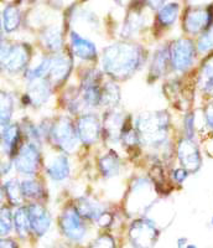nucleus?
Masks as SVG:
<instances>
[{"instance_id": "obj_39", "label": "nucleus", "mask_w": 213, "mask_h": 248, "mask_svg": "<svg viewBox=\"0 0 213 248\" xmlns=\"http://www.w3.org/2000/svg\"><path fill=\"white\" fill-rule=\"evenodd\" d=\"M190 175V171L186 170L185 168H179V169H174L171 172V178L175 183L177 184H183L186 179L188 178Z\"/></svg>"}, {"instance_id": "obj_44", "label": "nucleus", "mask_w": 213, "mask_h": 248, "mask_svg": "<svg viewBox=\"0 0 213 248\" xmlns=\"http://www.w3.org/2000/svg\"><path fill=\"white\" fill-rule=\"evenodd\" d=\"M186 243H187V238H185V237H181V238L177 240V246H179V248H185Z\"/></svg>"}, {"instance_id": "obj_4", "label": "nucleus", "mask_w": 213, "mask_h": 248, "mask_svg": "<svg viewBox=\"0 0 213 248\" xmlns=\"http://www.w3.org/2000/svg\"><path fill=\"white\" fill-rule=\"evenodd\" d=\"M170 62L174 70L185 72L194 65L197 55V47L190 39H179L170 46Z\"/></svg>"}, {"instance_id": "obj_42", "label": "nucleus", "mask_w": 213, "mask_h": 248, "mask_svg": "<svg viewBox=\"0 0 213 248\" xmlns=\"http://www.w3.org/2000/svg\"><path fill=\"white\" fill-rule=\"evenodd\" d=\"M97 222H98V225L102 226V227L109 226V223L112 222V216H110L109 214H106V212H104V214L99 217Z\"/></svg>"}, {"instance_id": "obj_43", "label": "nucleus", "mask_w": 213, "mask_h": 248, "mask_svg": "<svg viewBox=\"0 0 213 248\" xmlns=\"http://www.w3.org/2000/svg\"><path fill=\"white\" fill-rule=\"evenodd\" d=\"M0 248H17V246L13 240H1Z\"/></svg>"}, {"instance_id": "obj_11", "label": "nucleus", "mask_w": 213, "mask_h": 248, "mask_svg": "<svg viewBox=\"0 0 213 248\" xmlns=\"http://www.w3.org/2000/svg\"><path fill=\"white\" fill-rule=\"evenodd\" d=\"M76 129L79 140L86 145H92L101 136V122L94 114H84L77 121Z\"/></svg>"}, {"instance_id": "obj_33", "label": "nucleus", "mask_w": 213, "mask_h": 248, "mask_svg": "<svg viewBox=\"0 0 213 248\" xmlns=\"http://www.w3.org/2000/svg\"><path fill=\"white\" fill-rule=\"evenodd\" d=\"M50 70H51V59L50 57H46V59H44L41 62H40L36 67L29 68V70L26 71V74H25L26 78H28L30 82L36 81V79H40V78H44V77L50 72Z\"/></svg>"}, {"instance_id": "obj_17", "label": "nucleus", "mask_w": 213, "mask_h": 248, "mask_svg": "<svg viewBox=\"0 0 213 248\" xmlns=\"http://www.w3.org/2000/svg\"><path fill=\"white\" fill-rule=\"evenodd\" d=\"M46 172L52 180L62 181L70 175V161L66 155H56L46 165Z\"/></svg>"}, {"instance_id": "obj_15", "label": "nucleus", "mask_w": 213, "mask_h": 248, "mask_svg": "<svg viewBox=\"0 0 213 248\" xmlns=\"http://www.w3.org/2000/svg\"><path fill=\"white\" fill-rule=\"evenodd\" d=\"M71 47L75 56L78 59L86 60V61H92L97 59V47L92 41L88 39L82 37L76 31H71Z\"/></svg>"}, {"instance_id": "obj_20", "label": "nucleus", "mask_w": 213, "mask_h": 248, "mask_svg": "<svg viewBox=\"0 0 213 248\" xmlns=\"http://www.w3.org/2000/svg\"><path fill=\"white\" fill-rule=\"evenodd\" d=\"M72 68V61L65 55H59L51 59L50 75L56 82L65 81Z\"/></svg>"}, {"instance_id": "obj_10", "label": "nucleus", "mask_w": 213, "mask_h": 248, "mask_svg": "<svg viewBox=\"0 0 213 248\" xmlns=\"http://www.w3.org/2000/svg\"><path fill=\"white\" fill-rule=\"evenodd\" d=\"M62 232L72 241H81L86 233V227L82 221V216L76 207H68L60 218Z\"/></svg>"}, {"instance_id": "obj_12", "label": "nucleus", "mask_w": 213, "mask_h": 248, "mask_svg": "<svg viewBox=\"0 0 213 248\" xmlns=\"http://www.w3.org/2000/svg\"><path fill=\"white\" fill-rule=\"evenodd\" d=\"M99 79L101 75L98 71H90L83 77L81 87V96L83 102L90 107H95L102 103V90L99 88Z\"/></svg>"}, {"instance_id": "obj_29", "label": "nucleus", "mask_w": 213, "mask_h": 248, "mask_svg": "<svg viewBox=\"0 0 213 248\" xmlns=\"http://www.w3.org/2000/svg\"><path fill=\"white\" fill-rule=\"evenodd\" d=\"M14 225L16 232L20 237H25L28 234L29 230L31 229L30 220H29V214L26 207H19L14 214Z\"/></svg>"}, {"instance_id": "obj_31", "label": "nucleus", "mask_w": 213, "mask_h": 248, "mask_svg": "<svg viewBox=\"0 0 213 248\" xmlns=\"http://www.w3.org/2000/svg\"><path fill=\"white\" fill-rule=\"evenodd\" d=\"M144 25V19L140 14L137 12H133L128 15L125 20V24H124L123 28V35H125V37H129L130 35L135 34L137 31L140 30Z\"/></svg>"}, {"instance_id": "obj_1", "label": "nucleus", "mask_w": 213, "mask_h": 248, "mask_svg": "<svg viewBox=\"0 0 213 248\" xmlns=\"http://www.w3.org/2000/svg\"><path fill=\"white\" fill-rule=\"evenodd\" d=\"M144 50L137 45L117 43L103 51V68L114 78L130 77L144 61Z\"/></svg>"}, {"instance_id": "obj_25", "label": "nucleus", "mask_w": 213, "mask_h": 248, "mask_svg": "<svg viewBox=\"0 0 213 248\" xmlns=\"http://www.w3.org/2000/svg\"><path fill=\"white\" fill-rule=\"evenodd\" d=\"M42 43L47 50L53 51V52L61 50L63 45V39H62V32L60 28L50 26L46 29L42 34Z\"/></svg>"}, {"instance_id": "obj_47", "label": "nucleus", "mask_w": 213, "mask_h": 248, "mask_svg": "<svg viewBox=\"0 0 213 248\" xmlns=\"http://www.w3.org/2000/svg\"><path fill=\"white\" fill-rule=\"evenodd\" d=\"M211 223H212V226H213V216H212V218H211Z\"/></svg>"}, {"instance_id": "obj_37", "label": "nucleus", "mask_w": 213, "mask_h": 248, "mask_svg": "<svg viewBox=\"0 0 213 248\" xmlns=\"http://www.w3.org/2000/svg\"><path fill=\"white\" fill-rule=\"evenodd\" d=\"M88 248H114V241L108 234H103L97 238Z\"/></svg>"}, {"instance_id": "obj_18", "label": "nucleus", "mask_w": 213, "mask_h": 248, "mask_svg": "<svg viewBox=\"0 0 213 248\" xmlns=\"http://www.w3.org/2000/svg\"><path fill=\"white\" fill-rule=\"evenodd\" d=\"M124 122H125V118L122 116V113L115 112V110H110V112L106 113L104 132L108 136V138L112 139V140H121Z\"/></svg>"}, {"instance_id": "obj_27", "label": "nucleus", "mask_w": 213, "mask_h": 248, "mask_svg": "<svg viewBox=\"0 0 213 248\" xmlns=\"http://www.w3.org/2000/svg\"><path fill=\"white\" fill-rule=\"evenodd\" d=\"M121 101V91L119 87L113 82L106 83L102 90V105L108 107H115Z\"/></svg>"}, {"instance_id": "obj_2", "label": "nucleus", "mask_w": 213, "mask_h": 248, "mask_svg": "<svg viewBox=\"0 0 213 248\" xmlns=\"http://www.w3.org/2000/svg\"><path fill=\"white\" fill-rule=\"evenodd\" d=\"M168 123L170 119L167 113L160 110L139 117L135 123V128L140 134L143 143L156 147L166 140Z\"/></svg>"}, {"instance_id": "obj_13", "label": "nucleus", "mask_w": 213, "mask_h": 248, "mask_svg": "<svg viewBox=\"0 0 213 248\" xmlns=\"http://www.w3.org/2000/svg\"><path fill=\"white\" fill-rule=\"evenodd\" d=\"M26 209H28L31 230L37 236H44L48 231L51 225V217L48 211L40 203H31Z\"/></svg>"}, {"instance_id": "obj_45", "label": "nucleus", "mask_w": 213, "mask_h": 248, "mask_svg": "<svg viewBox=\"0 0 213 248\" xmlns=\"http://www.w3.org/2000/svg\"><path fill=\"white\" fill-rule=\"evenodd\" d=\"M10 168H12L10 164H3V165H1V174L3 175L8 174V172L10 171Z\"/></svg>"}, {"instance_id": "obj_22", "label": "nucleus", "mask_w": 213, "mask_h": 248, "mask_svg": "<svg viewBox=\"0 0 213 248\" xmlns=\"http://www.w3.org/2000/svg\"><path fill=\"white\" fill-rule=\"evenodd\" d=\"M20 23H21V13H20L19 8L15 5H6L3 10V15H1L3 30L10 34L19 28Z\"/></svg>"}, {"instance_id": "obj_35", "label": "nucleus", "mask_w": 213, "mask_h": 248, "mask_svg": "<svg viewBox=\"0 0 213 248\" xmlns=\"http://www.w3.org/2000/svg\"><path fill=\"white\" fill-rule=\"evenodd\" d=\"M13 222H14V216L12 215V211L9 207L3 206L1 212H0V227H1V236H6L9 232L12 231Z\"/></svg>"}, {"instance_id": "obj_19", "label": "nucleus", "mask_w": 213, "mask_h": 248, "mask_svg": "<svg viewBox=\"0 0 213 248\" xmlns=\"http://www.w3.org/2000/svg\"><path fill=\"white\" fill-rule=\"evenodd\" d=\"M28 94L30 96L32 105L42 106L47 102L51 94L50 82L45 78H40L36 81H31L28 88Z\"/></svg>"}, {"instance_id": "obj_26", "label": "nucleus", "mask_w": 213, "mask_h": 248, "mask_svg": "<svg viewBox=\"0 0 213 248\" xmlns=\"http://www.w3.org/2000/svg\"><path fill=\"white\" fill-rule=\"evenodd\" d=\"M179 4L177 3H168L165 4L163 8L157 12V21L161 26H171L177 20L179 16Z\"/></svg>"}, {"instance_id": "obj_6", "label": "nucleus", "mask_w": 213, "mask_h": 248, "mask_svg": "<svg viewBox=\"0 0 213 248\" xmlns=\"http://www.w3.org/2000/svg\"><path fill=\"white\" fill-rule=\"evenodd\" d=\"M30 50L26 45L1 46V65L9 74H17L28 66Z\"/></svg>"}, {"instance_id": "obj_32", "label": "nucleus", "mask_w": 213, "mask_h": 248, "mask_svg": "<svg viewBox=\"0 0 213 248\" xmlns=\"http://www.w3.org/2000/svg\"><path fill=\"white\" fill-rule=\"evenodd\" d=\"M196 47L198 54L208 55L213 52V25L199 35Z\"/></svg>"}, {"instance_id": "obj_30", "label": "nucleus", "mask_w": 213, "mask_h": 248, "mask_svg": "<svg viewBox=\"0 0 213 248\" xmlns=\"http://www.w3.org/2000/svg\"><path fill=\"white\" fill-rule=\"evenodd\" d=\"M0 122H1V128H5L10 124L12 119L13 109H14V101L12 96H9L6 93H1V101H0Z\"/></svg>"}, {"instance_id": "obj_23", "label": "nucleus", "mask_w": 213, "mask_h": 248, "mask_svg": "<svg viewBox=\"0 0 213 248\" xmlns=\"http://www.w3.org/2000/svg\"><path fill=\"white\" fill-rule=\"evenodd\" d=\"M99 169L104 178H113L119 174L121 170V160L114 152H109L99 159Z\"/></svg>"}, {"instance_id": "obj_3", "label": "nucleus", "mask_w": 213, "mask_h": 248, "mask_svg": "<svg viewBox=\"0 0 213 248\" xmlns=\"http://www.w3.org/2000/svg\"><path fill=\"white\" fill-rule=\"evenodd\" d=\"M213 25V4L190 6L183 16V29L191 35H201Z\"/></svg>"}, {"instance_id": "obj_5", "label": "nucleus", "mask_w": 213, "mask_h": 248, "mask_svg": "<svg viewBox=\"0 0 213 248\" xmlns=\"http://www.w3.org/2000/svg\"><path fill=\"white\" fill-rule=\"evenodd\" d=\"M50 137L56 147L65 152H72L77 145V129L68 118H60L50 130Z\"/></svg>"}, {"instance_id": "obj_8", "label": "nucleus", "mask_w": 213, "mask_h": 248, "mask_svg": "<svg viewBox=\"0 0 213 248\" xmlns=\"http://www.w3.org/2000/svg\"><path fill=\"white\" fill-rule=\"evenodd\" d=\"M177 156L179 160L190 172H197L202 167V156L199 148L194 139L183 138L177 145Z\"/></svg>"}, {"instance_id": "obj_24", "label": "nucleus", "mask_w": 213, "mask_h": 248, "mask_svg": "<svg viewBox=\"0 0 213 248\" xmlns=\"http://www.w3.org/2000/svg\"><path fill=\"white\" fill-rule=\"evenodd\" d=\"M168 60H170V50H167L166 47L159 48L152 57L150 76H152L154 78L163 76L165 74L166 68H167Z\"/></svg>"}, {"instance_id": "obj_9", "label": "nucleus", "mask_w": 213, "mask_h": 248, "mask_svg": "<svg viewBox=\"0 0 213 248\" xmlns=\"http://www.w3.org/2000/svg\"><path fill=\"white\" fill-rule=\"evenodd\" d=\"M130 240L137 248H152L157 238V230L149 220H137L132 225Z\"/></svg>"}, {"instance_id": "obj_40", "label": "nucleus", "mask_w": 213, "mask_h": 248, "mask_svg": "<svg viewBox=\"0 0 213 248\" xmlns=\"http://www.w3.org/2000/svg\"><path fill=\"white\" fill-rule=\"evenodd\" d=\"M25 130H26V134H28L29 138H30L31 140H35V141H39L40 140L39 128L35 127L34 124L26 123L25 124ZM28 136H26V137H28Z\"/></svg>"}, {"instance_id": "obj_7", "label": "nucleus", "mask_w": 213, "mask_h": 248, "mask_svg": "<svg viewBox=\"0 0 213 248\" xmlns=\"http://www.w3.org/2000/svg\"><path fill=\"white\" fill-rule=\"evenodd\" d=\"M14 164L21 175L34 176L40 165V152L36 144L28 143L20 148L14 159Z\"/></svg>"}, {"instance_id": "obj_38", "label": "nucleus", "mask_w": 213, "mask_h": 248, "mask_svg": "<svg viewBox=\"0 0 213 248\" xmlns=\"http://www.w3.org/2000/svg\"><path fill=\"white\" fill-rule=\"evenodd\" d=\"M203 119L206 127L213 133V99L203 108Z\"/></svg>"}, {"instance_id": "obj_48", "label": "nucleus", "mask_w": 213, "mask_h": 248, "mask_svg": "<svg viewBox=\"0 0 213 248\" xmlns=\"http://www.w3.org/2000/svg\"><path fill=\"white\" fill-rule=\"evenodd\" d=\"M211 141H212V143H213V136H212V139H211Z\"/></svg>"}, {"instance_id": "obj_16", "label": "nucleus", "mask_w": 213, "mask_h": 248, "mask_svg": "<svg viewBox=\"0 0 213 248\" xmlns=\"http://www.w3.org/2000/svg\"><path fill=\"white\" fill-rule=\"evenodd\" d=\"M21 130L17 124H9L3 128L1 133V144L3 149L10 158H14L17 154V144L20 143Z\"/></svg>"}, {"instance_id": "obj_14", "label": "nucleus", "mask_w": 213, "mask_h": 248, "mask_svg": "<svg viewBox=\"0 0 213 248\" xmlns=\"http://www.w3.org/2000/svg\"><path fill=\"white\" fill-rule=\"evenodd\" d=\"M197 86L206 97L213 99V52L208 54L199 66Z\"/></svg>"}, {"instance_id": "obj_28", "label": "nucleus", "mask_w": 213, "mask_h": 248, "mask_svg": "<svg viewBox=\"0 0 213 248\" xmlns=\"http://www.w3.org/2000/svg\"><path fill=\"white\" fill-rule=\"evenodd\" d=\"M4 191H5L9 202L12 203V205L17 206L21 203L24 195L23 190H21V185H20V183L16 179H12V180L6 181L4 184Z\"/></svg>"}, {"instance_id": "obj_41", "label": "nucleus", "mask_w": 213, "mask_h": 248, "mask_svg": "<svg viewBox=\"0 0 213 248\" xmlns=\"http://www.w3.org/2000/svg\"><path fill=\"white\" fill-rule=\"evenodd\" d=\"M144 3L148 4L152 10H160L165 5V0H144Z\"/></svg>"}, {"instance_id": "obj_34", "label": "nucleus", "mask_w": 213, "mask_h": 248, "mask_svg": "<svg viewBox=\"0 0 213 248\" xmlns=\"http://www.w3.org/2000/svg\"><path fill=\"white\" fill-rule=\"evenodd\" d=\"M24 198L28 199H40L44 196V189L41 184L35 180H25L21 184Z\"/></svg>"}, {"instance_id": "obj_21", "label": "nucleus", "mask_w": 213, "mask_h": 248, "mask_svg": "<svg viewBox=\"0 0 213 248\" xmlns=\"http://www.w3.org/2000/svg\"><path fill=\"white\" fill-rule=\"evenodd\" d=\"M76 209L82 217L95 221H98L99 217L104 214L103 207L99 203L94 202L87 198L78 199L76 202Z\"/></svg>"}, {"instance_id": "obj_46", "label": "nucleus", "mask_w": 213, "mask_h": 248, "mask_svg": "<svg viewBox=\"0 0 213 248\" xmlns=\"http://www.w3.org/2000/svg\"><path fill=\"white\" fill-rule=\"evenodd\" d=\"M185 248H197L195 245H187Z\"/></svg>"}, {"instance_id": "obj_36", "label": "nucleus", "mask_w": 213, "mask_h": 248, "mask_svg": "<svg viewBox=\"0 0 213 248\" xmlns=\"http://www.w3.org/2000/svg\"><path fill=\"white\" fill-rule=\"evenodd\" d=\"M196 118L194 113H186L183 117V130H185V138L194 139L196 136Z\"/></svg>"}]
</instances>
